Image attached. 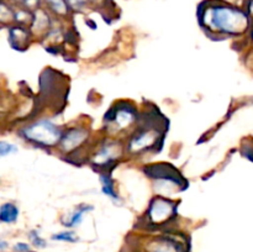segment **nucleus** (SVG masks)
<instances>
[{
    "mask_svg": "<svg viewBox=\"0 0 253 252\" xmlns=\"http://www.w3.org/2000/svg\"><path fill=\"white\" fill-rule=\"evenodd\" d=\"M47 4L57 14L64 15L68 11V7H67V4L64 0H47Z\"/></svg>",
    "mask_w": 253,
    "mask_h": 252,
    "instance_id": "obj_9",
    "label": "nucleus"
},
{
    "mask_svg": "<svg viewBox=\"0 0 253 252\" xmlns=\"http://www.w3.org/2000/svg\"><path fill=\"white\" fill-rule=\"evenodd\" d=\"M15 147L12 145H7V143L5 142H1L0 143V153H1V156H5L6 153H10V152H15Z\"/></svg>",
    "mask_w": 253,
    "mask_h": 252,
    "instance_id": "obj_15",
    "label": "nucleus"
},
{
    "mask_svg": "<svg viewBox=\"0 0 253 252\" xmlns=\"http://www.w3.org/2000/svg\"><path fill=\"white\" fill-rule=\"evenodd\" d=\"M101 180H103V190L105 194H108L109 197L114 198V199H116V193L114 192V188H113V184H111L110 179H109V177H101Z\"/></svg>",
    "mask_w": 253,
    "mask_h": 252,
    "instance_id": "obj_11",
    "label": "nucleus"
},
{
    "mask_svg": "<svg viewBox=\"0 0 253 252\" xmlns=\"http://www.w3.org/2000/svg\"><path fill=\"white\" fill-rule=\"evenodd\" d=\"M247 10H249L250 15H253V0H250L249 1V7H247Z\"/></svg>",
    "mask_w": 253,
    "mask_h": 252,
    "instance_id": "obj_18",
    "label": "nucleus"
},
{
    "mask_svg": "<svg viewBox=\"0 0 253 252\" xmlns=\"http://www.w3.org/2000/svg\"><path fill=\"white\" fill-rule=\"evenodd\" d=\"M19 210L14 204H4L0 209V219L4 222H14L17 219Z\"/></svg>",
    "mask_w": 253,
    "mask_h": 252,
    "instance_id": "obj_7",
    "label": "nucleus"
},
{
    "mask_svg": "<svg viewBox=\"0 0 253 252\" xmlns=\"http://www.w3.org/2000/svg\"><path fill=\"white\" fill-rule=\"evenodd\" d=\"M86 136H88V133L83 128H72L62 138V146H63L64 150L71 151L73 148L78 147L85 140Z\"/></svg>",
    "mask_w": 253,
    "mask_h": 252,
    "instance_id": "obj_5",
    "label": "nucleus"
},
{
    "mask_svg": "<svg viewBox=\"0 0 253 252\" xmlns=\"http://www.w3.org/2000/svg\"><path fill=\"white\" fill-rule=\"evenodd\" d=\"M24 135L27 140L41 146H53L61 140V131L58 127L46 120L24 128Z\"/></svg>",
    "mask_w": 253,
    "mask_h": 252,
    "instance_id": "obj_2",
    "label": "nucleus"
},
{
    "mask_svg": "<svg viewBox=\"0 0 253 252\" xmlns=\"http://www.w3.org/2000/svg\"><path fill=\"white\" fill-rule=\"evenodd\" d=\"M68 1L71 2V4L73 5V6L82 7V6H83V5H85L86 2L89 1V0H68Z\"/></svg>",
    "mask_w": 253,
    "mask_h": 252,
    "instance_id": "obj_17",
    "label": "nucleus"
},
{
    "mask_svg": "<svg viewBox=\"0 0 253 252\" xmlns=\"http://www.w3.org/2000/svg\"><path fill=\"white\" fill-rule=\"evenodd\" d=\"M152 252H177V246L173 242L163 241L158 244Z\"/></svg>",
    "mask_w": 253,
    "mask_h": 252,
    "instance_id": "obj_10",
    "label": "nucleus"
},
{
    "mask_svg": "<svg viewBox=\"0 0 253 252\" xmlns=\"http://www.w3.org/2000/svg\"><path fill=\"white\" fill-rule=\"evenodd\" d=\"M115 151H114V146H104L101 148L100 152L96 156V165H105L113 161V158L115 157Z\"/></svg>",
    "mask_w": 253,
    "mask_h": 252,
    "instance_id": "obj_8",
    "label": "nucleus"
},
{
    "mask_svg": "<svg viewBox=\"0 0 253 252\" xmlns=\"http://www.w3.org/2000/svg\"><path fill=\"white\" fill-rule=\"evenodd\" d=\"M110 123H115L119 128L126 127V126L131 125V123L135 119V110L131 106H118L114 108L106 114L105 120Z\"/></svg>",
    "mask_w": 253,
    "mask_h": 252,
    "instance_id": "obj_4",
    "label": "nucleus"
},
{
    "mask_svg": "<svg viewBox=\"0 0 253 252\" xmlns=\"http://www.w3.org/2000/svg\"><path fill=\"white\" fill-rule=\"evenodd\" d=\"M251 35H252V40H253V27H252V34Z\"/></svg>",
    "mask_w": 253,
    "mask_h": 252,
    "instance_id": "obj_19",
    "label": "nucleus"
},
{
    "mask_svg": "<svg viewBox=\"0 0 253 252\" xmlns=\"http://www.w3.org/2000/svg\"><path fill=\"white\" fill-rule=\"evenodd\" d=\"M10 41L15 48H20V47H26L27 41H29V35H27L26 30L21 29V27H15L10 31Z\"/></svg>",
    "mask_w": 253,
    "mask_h": 252,
    "instance_id": "obj_6",
    "label": "nucleus"
},
{
    "mask_svg": "<svg viewBox=\"0 0 253 252\" xmlns=\"http://www.w3.org/2000/svg\"><path fill=\"white\" fill-rule=\"evenodd\" d=\"M175 212V205L169 200L162 199V198H156L152 200L150 207V211H148V216H150L151 221L155 224H161L165 222L173 216Z\"/></svg>",
    "mask_w": 253,
    "mask_h": 252,
    "instance_id": "obj_3",
    "label": "nucleus"
},
{
    "mask_svg": "<svg viewBox=\"0 0 253 252\" xmlns=\"http://www.w3.org/2000/svg\"><path fill=\"white\" fill-rule=\"evenodd\" d=\"M30 236H31V239H32V242H34V245L35 246H37V247H44L46 246V242L43 241V240L41 239V237L39 236V235H36V232H31V235H30Z\"/></svg>",
    "mask_w": 253,
    "mask_h": 252,
    "instance_id": "obj_14",
    "label": "nucleus"
},
{
    "mask_svg": "<svg viewBox=\"0 0 253 252\" xmlns=\"http://www.w3.org/2000/svg\"><path fill=\"white\" fill-rule=\"evenodd\" d=\"M202 19L207 27L229 35H240L247 30L250 17L247 12L227 5H216L205 10Z\"/></svg>",
    "mask_w": 253,
    "mask_h": 252,
    "instance_id": "obj_1",
    "label": "nucleus"
},
{
    "mask_svg": "<svg viewBox=\"0 0 253 252\" xmlns=\"http://www.w3.org/2000/svg\"><path fill=\"white\" fill-rule=\"evenodd\" d=\"M15 252H31L30 247L26 244H16L14 247Z\"/></svg>",
    "mask_w": 253,
    "mask_h": 252,
    "instance_id": "obj_16",
    "label": "nucleus"
},
{
    "mask_svg": "<svg viewBox=\"0 0 253 252\" xmlns=\"http://www.w3.org/2000/svg\"><path fill=\"white\" fill-rule=\"evenodd\" d=\"M53 240H61V241H71L76 242L77 237L74 236L73 232H61V234H57L53 236Z\"/></svg>",
    "mask_w": 253,
    "mask_h": 252,
    "instance_id": "obj_13",
    "label": "nucleus"
},
{
    "mask_svg": "<svg viewBox=\"0 0 253 252\" xmlns=\"http://www.w3.org/2000/svg\"><path fill=\"white\" fill-rule=\"evenodd\" d=\"M88 209L89 208L85 207V208H82V209L78 210L77 212H74L73 216L71 217V220H69V221L66 224V226H76V225H78L79 222H81L82 216H83V212Z\"/></svg>",
    "mask_w": 253,
    "mask_h": 252,
    "instance_id": "obj_12",
    "label": "nucleus"
}]
</instances>
